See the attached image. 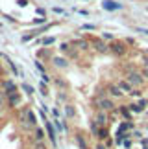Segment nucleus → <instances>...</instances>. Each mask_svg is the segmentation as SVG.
<instances>
[{
  "instance_id": "obj_1",
  "label": "nucleus",
  "mask_w": 148,
  "mask_h": 149,
  "mask_svg": "<svg viewBox=\"0 0 148 149\" xmlns=\"http://www.w3.org/2000/svg\"><path fill=\"white\" fill-rule=\"evenodd\" d=\"M19 125L24 133H33V129L37 127V114L30 105H24L19 111Z\"/></svg>"
},
{
  "instance_id": "obj_2",
  "label": "nucleus",
  "mask_w": 148,
  "mask_h": 149,
  "mask_svg": "<svg viewBox=\"0 0 148 149\" xmlns=\"http://www.w3.org/2000/svg\"><path fill=\"white\" fill-rule=\"evenodd\" d=\"M91 105L94 107V112L96 111H104V112H113L117 111V103L113 98H109V96H104V98H96V96H93V100H91Z\"/></svg>"
},
{
  "instance_id": "obj_3",
  "label": "nucleus",
  "mask_w": 148,
  "mask_h": 149,
  "mask_svg": "<svg viewBox=\"0 0 148 149\" xmlns=\"http://www.w3.org/2000/svg\"><path fill=\"white\" fill-rule=\"evenodd\" d=\"M126 79H128L130 83H132V87H133V88H141V87L144 85V81H146L144 76H143V72L137 70V68L130 70V72L126 74Z\"/></svg>"
},
{
  "instance_id": "obj_4",
  "label": "nucleus",
  "mask_w": 148,
  "mask_h": 149,
  "mask_svg": "<svg viewBox=\"0 0 148 149\" xmlns=\"http://www.w3.org/2000/svg\"><path fill=\"white\" fill-rule=\"evenodd\" d=\"M109 54L115 55V57H124L128 54V44L124 41H118V39H115L113 42H109Z\"/></svg>"
},
{
  "instance_id": "obj_5",
  "label": "nucleus",
  "mask_w": 148,
  "mask_h": 149,
  "mask_svg": "<svg viewBox=\"0 0 148 149\" xmlns=\"http://www.w3.org/2000/svg\"><path fill=\"white\" fill-rule=\"evenodd\" d=\"M89 42L94 52H98V54H109V44L102 37H89Z\"/></svg>"
},
{
  "instance_id": "obj_6",
  "label": "nucleus",
  "mask_w": 148,
  "mask_h": 149,
  "mask_svg": "<svg viewBox=\"0 0 148 149\" xmlns=\"http://www.w3.org/2000/svg\"><path fill=\"white\" fill-rule=\"evenodd\" d=\"M44 131H47V138L50 142V146L58 147V131H56L52 120H47V122H44Z\"/></svg>"
},
{
  "instance_id": "obj_7",
  "label": "nucleus",
  "mask_w": 148,
  "mask_h": 149,
  "mask_svg": "<svg viewBox=\"0 0 148 149\" xmlns=\"http://www.w3.org/2000/svg\"><path fill=\"white\" fill-rule=\"evenodd\" d=\"M0 90H4L6 96H11V94H15V92H19V85H17L13 79H9V77H4L2 81H0Z\"/></svg>"
},
{
  "instance_id": "obj_8",
  "label": "nucleus",
  "mask_w": 148,
  "mask_h": 149,
  "mask_svg": "<svg viewBox=\"0 0 148 149\" xmlns=\"http://www.w3.org/2000/svg\"><path fill=\"white\" fill-rule=\"evenodd\" d=\"M74 144L78 149H91L89 146V138L83 131H74Z\"/></svg>"
},
{
  "instance_id": "obj_9",
  "label": "nucleus",
  "mask_w": 148,
  "mask_h": 149,
  "mask_svg": "<svg viewBox=\"0 0 148 149\" xmlns=\"http://www.w3.org/2000/svg\"><path fill=\"white\" fill-rule=\"evenodd\" d=\"M106 87H107V94H109V98H113V100H122L124 96H126L124 90L118 87L117 83H107Z\"/></svg>"
},
{
  "instance_id": "obj_10",
  "label": "nucleus",
  "mask_w": 148,
  "mask_h": 149,
  "mask_svg": "<svg viewBox=\"0 0 148 149\" xmlns=\"http://www.w3.org/2000/svg\"><path fill=\"white\" fill-rule=\"evenodd\" d=\"M94 120L98 122L100 127H109V123H111L109 112H104V111H96V112H94Z\"/></svg>"
},
{
  "instance_id": "obj_11",
  "label": "nucleus",
  "mask_w": 148,
  "mask_h": 149,
  "mask_svg": "<svg viewBox=\"0 0 148 149\" xmlns=\"http://www.w3.org/2000/svg\"><path fill=\"white\" fill-rule=\"evenodd\" d=\"M6 105H8L9 109H19V107L22 105V94H20V92H15V94L8 96V100H6Z\"/></svg>"
},
{
  "instance_id": "obj_12",
  "label": "nucleus",
  "mask_w": 148,
  "mask_h": 149,
  "mask_svg": "<svg viewBox=\"0 0 148 149\" xmlns=\"http://www.w3.org/2000/svg\"><path fill=\"white\" fill-rule=\"evenodd\" d=\"M63 118H67V120H76L78 118V109H76V105H72V103L63 105Z\"/></svg>"
},
{
  "instance_id": "obj_13",
  "label": "nucleus",
  "mask_w": 148,
  "mask_h": 149,
  "mask_svg": "<svg viewBox=\"0 0 148 149\" xmlns=\"http://www.w3.org/2000/svg\"><path fill=\"white\" fill-rule=\"evenodd\" d=\"M70 44H72V46L76 48L78 52H87V50H91V42H89V39H74Z\"/></svg>"
},
{
  "instance_id": "obj_14",
  "label": "nucleus",
  "mask_w": 148,
  "mask_h": 149,
  "mask_svg": "<svg viewBox=\"0 0 148 149\" xmlns=\"http://www.w3.org/2000/svg\"><path fill=\"white\" fill-rule=\"evenodd\" d=\"M52 65L56 68H69V57H63V55H54L52 57Z\"/></svg>"
},
{
  "instance_id": "obj_15",
  "label": "nucleus",
  "mask_w": 148,
  "mask_h": 149,
  "mask_svg": "<svg viewBox=\"0 0 148 149\" xmlns=\"http://www.w3.org/2000/svg\"><path fill=\"white\" fill-rule=\"evenodd\" d=\"M117 112L122 116V120H126V122H133V114H132V111H130L128 105H118Z\"/></svg>"
},
{
  "instance_id": "obj_16",
  "label": "nucleus",
  "mask_w": 148,
  "mask_h": 149,
  "mask_svg": "<svg viewBox=\"0 0 148 149\" xmlns=\"http://www.w3.org/2000/svg\"><path fill=\"white\" fill-rule=\"evenodd\" d=\"M0 59H4V61H6V65H8V66H9V70H11V72H13V76H19V74H22V72L19 70V66H17V65H15V63H13V61H11V57H9L8 54H0Z\"/></svg>"
},
{
  "instance_id": "obj_17",
  "label": "nucleus",
  "mask_w": 148,
  "mask_h": 149,
  "mask_svg": "<svg viewBox=\"0 0 148 149\" xmlns=\"http://www.w3.org/2000/svg\"><path fill=\"white\" fill-rule=\"evenodd\" d=\"M102 8L106 11H118V9H122V4L115 2V0H104V2H102Z\"/></svg>"
},
{
  "instance_id": "obj_18",
  "label": "nucleus",
  "mask_w": 148,
  "mask_h": 149,
  "mask_svg": "<svg viewBox=\"0 0 148 149\" xmlns=\"http://www.w3.org/2000/svg\"><path fill=\"white\" fill-rule=\"evenodd\" d=\"M47 140V131L44 127H35L33 129V142H44Z\"/></svg>"
},
{
  "instance_id": "obj_19",
  "label": "nucleus",
  "mask_w": 148,
  "mask_h": 149,
  "mask_svg": "<svg viewBox=\"0 0 148 149\" xmlns=\"http://www.w3.org/2000/svg\"><path fill=\"white\" fill-rule=\"evenodd\" d=\"M117 85H118V87H121V88L124 90V94H126V96H128V94H130V92H132V90H133L132 83H130L126 77H121V79H118V81H117Z\"/></svg>"
},
{
  "instance_id": "obj_20",
  "label": "nucleus",
  "mask_w": 148,
  "mask_h": 149,
  "mask_svg": "<svg viewBox=\"0 0 148 149\" xmlns=\"http://www.w3.org/2000/svg\"><path fill=\"white\" fill-rule=\"evenodd\" d=\"M133 129H135V123L133 122H126V120H122V122L118 123V129L117 131H121V133H132Z\"/></svg>"
},
{
  "instance_id": "obj_21",
  "label": "nucleus",
  "mask_w": 148,
  "mask_h": 149,
  "mask_svg": "<svg viewBox=\"0 0 148 149\" xmlns=\"http://www.w3.org/2000/svg\"><path fill=\"white\" fill-rule=\"evenodd\" d=\"M111 136V133H109V127H100V131H98V134H96V142H106L107 138Z\"/></svg>"
},
{
  "instance_id": "obj_22",
  "label": "nucleus",
  "mask_w": 148,
  "mask_h": 149,
  "mask_svg": "<svg viewBox=\"0 0 148 149\" xmlns=\"http://www.w3.org/2000/svg\"><path fill=\"white\" fill-rule=\"evenodd\" d=\"M128 107H130V111H132V114H143L146 111V107L139 105L137 101H135V103H128Z\"/></svg>"
},
{
  "instance_id": "obj_23",
  "label": "nucleus",
  "mask_w": 148,
  "mask_h": 149,
  "mask_svg": "<svg viewBox=\"0 0 148 149\" xmlns=\"http://www.w3.org/2000/svg\"><path fill=\"white\" fill-rule=\"evenodd\" d=\"M39 92H41V96H43V98H48V96H50L48 83H44V81H41V83H39Z\"/></svg>"
},
{
  "instance_id": "obj_24",
  "label": "nucleus",
  "mask_w": 148,
  "mask_h": 149,
  "mask_svg": "<svg viewBox=\"0 0 148 149\" xmlns=\"http://www.w3.org/2000/svg\"><path fill=\"white\" fill-rule=\"evenodd\" d=\"M52 81H54V85H56V87H58L59 90H63V88H67V87H69V85H67V81H65L63 77H58V76H56V77L52 79Z\"/></svg>"
},
{
  "instance_id": "obj_25",
  "label": "nucleus",
  "mask_w": 148,
  "mask_h": 149,
  "mask_svg": "<svg viewBox=\"0 0 148 149\" xmlns=\"http://www.w3.org/2000/svg\"><path fill=\"white\" fill-rule=\"evenodd\" d=\"M89 131H91V134H93V136H96V134H98V131H100V125H98V122H96L94 118L91 120V123H89Z\"/></svg>"
},
{
  "instance_id": "obj_26",
  "label": "nucleus",
  "mask_w": 148,
  "mask_h": 149,
  "mask_svg": "<svg viewBox=\"0 0 148 149\" xmlns=\"http://www.w3.org/2000/svg\"><path fill=\"white\" fill-rule=\"evenodd\" d=\"M39 30H33V31H30V33H26V35H22V42H28V41H32V39H35V37H39Z\"/></svg>"
},
{
  "instance_id": "obj_27",
  "label": "nucleus",
  "mask_w": 148,
  "mask_h": 149,
  "mask_svg": "<svg viewBox=\"0 0 148 149\" xmlns=\"http://www.w3.org/2000/svg\"><path fill=\"white\" fill-rule=\"evenodd\" d=\"M20 90H22V92H26L28 96H33V94H35V88H33L32 85H28V83H22L20 85Z\"/></svg>"
},
{
  "instance_id": "obj_28",
  "label": "nucleus",
  "mask_w": 148,
  "mask_h": 149,
  "mask_svg": "<svg viewBox=\"0 0 148 149\" xmlns=\"http://www.w3.org/2000/svg\"><path fill=\"white\" fill-rule=\"evenodd\" d=\"M72 48H74V46H72L70 42H61V44H59V52H61V54H67V55L70 54Z\"/></svg>"
},
{
  "instance_id": "obj_29",
  "label": "nucleus",
  "mask_w": 148,
  "mask_h": 149,
  "mask_svg": "<svg viewBox=\"0 0 148 149\" xmlns=\"http://www.w3.org/2000/svg\"><path fill=\"white\" fill-rule=\"evenodd\" d=\"M37 42H41L43 46H52V44L56 42V37H43V39H39Z\"/></svg>"
},
{
  "instance_id": "obj_30",
  "label": "nucleus",
  "mask_w": 148,
  "mask_h": 149,
  "mask_svg": "<svg viewBox=\"0 0 148 149\" xmlns=\"http://www.w3.org/2000/svg\"><path fill=\"white\" fill-rule=\"evenodd\" d=\"M128 96H130V98H133V100H141V98H143V90H141V88H133Z\"/></svg>"
},
{
  "instance_id": "obj_31",
  "label": "nucleus",
  "mask_w": 148,
  "mask_h": 149,
  "mask_svg": "<svg viewBox=\"0 0 148 149\" xmlns=\"http://www.w3.org/2000/svg\"><path fill=\"white\" fill-rule=\"evenodd\" d=\"M33 66H35V68H37V70L41 72V74H47V66L43 65V61H39V59H35V61H33Z\"/></svg>"
},
{
  "instance_id": "obj_32",
  "label": "nucleus",
  "mask_w": 148,
  "mask_h": 149,
  "mask_svg": "<svg viewBox=\"0 0 148 149\" xmlns=\"http://www.w3.org/2000/svg\"><path fill=\"white\" fill-rule=\"evenodd\" d=\"M80 31H96L94 24H82L80 26Z\"/></svg>"
},
{
  "instance_id": "obj_33",
  "label": "nucleus",
  "mask_w": 148,
  "mask_h": 149,
  "mask_svg": "<svg viewBox=\"0 0 148 149\" xmlns=\"http://www.w3.org/2000/svg\"><path fill=\"white\" fill-rule=\"evenodd\" d=\"M32 149H48V146H47V142H33Z\"/></svg>"
},
{
  "instance_id": "obj_34",
  "label": "nucleus",
  "mask_w": 148,
  "mask_h": 149,
  "mask_svg": "<svg viewBox=\"0 0 148 149\" xmlns=\"http://www.w3.org/2000/svg\"><path fill=\"white\" fill-rule=\"evenodd\" d=\"M58 101H59V103H61V101H63V103H65V105H67V103H70V101H69V96H67V94L63 92V90H61V92L58 94Z\"/></svg>"
},
{
  "instance_id": "obj_35",
  "label": "nucleus",
  "mask_w": 148,
  "mask_h": 149,
  "mask_svg": "<svg viewBox=\"0 0 148 149\" xmlns=\"http://www.w3.org/2000/svg\"><path fill=\"white\" fill-rule=\"evenodd\" d=\"M102 39H104V41L107 42V44H109V42H113V41H115V37H113L111 35V33H107V31H104V33H102V35H100Z\"/></svg>"
},
{
  "instance_id": "obj_36",
  "label": "nucleus",
  "mask_w": 148,
  "mask_h": 149,
  "mask_svg": "<svg viewBox=\"0 0 148 149\" xmlns=\"http://www.w3.org/2000/svg\"><path fill=\"white\" fill-rule=\"evenodd\" d=\"M132 138H135V140H141V138H143V131H139V129H133V131H132Z\"/></svg>"
},
{
  "instance_id": "obj_37",
  "label": "nucleus",
  "mask_w": 148,
  "mask_h": 149,
  "mask_svg": "<svg viewBox=\"0 0 148 149\" xmlns=\"http://www.w3.org/2000/svg\"><path fill=\"white\" fill-rule=\"evenodd\" d=\"M50 112H52L54 120H59V116H61V111H59V107H54V109H52V111H50Z\"/></svg>"
},
{
  "instance_id": "obj_38",
  "label": "nucleus",
  "mask_w": 148,
  "mask_h": 149,
  "mask_svg": "<svg viewBox=\"0 0 148 149\" xmlns=\"http://www.w3.org/2000/svg\"><path fill=\"white\" fill-rule=\"evenodd\" d=\"M33 24L44 26V24H47V19H44V17H37V19H33Z\"/></svg>"
},
{
  "instance_id": "obj_39",
  "label": "nucleus",
  "mask_w": 148,
  "mask_h": 149,
  "mask_svg": "<svg viewBox=\"0 0 148 149\" xmlns=\"http://www.w3.org/2000/svg\"><path fill=\"white\" fill-rule=\"evenodd\" d=\"M132 147H133L132 138H126V140H124V144H122V149H132Z\"/></svg>"
},
{
  "instance_id": "obj_40",
  "label": "nucleus",
  "mask_w": 148,
  "mask_h": 149,
  "mask_svg": "<svg viewBox=\"0 0 148 149\" xmlns=\"http://www.w3.org/2000/svg\"><path fill=\"white\" fill-rule=\"evenodd\" d=\"M6 100H8V96H6V92H4V90H0V109H2V107L6 105Z\"/></svg>"
},
{
  "instance_id": "obj_41",
  "label": "nucleus",
  "mask_w": 148,
  "mask_h": 149,
  "mask_svg": "<svg viewBox=\"0 0 148 149\" xmlns=\"http://www.w3.org/2000/svg\"><path fill=\"white\" fill-rule=\"evenodd\" d=\"M52 76H50V74H41V81H44V83H50V81H52Z\"/></svg>"
},
{
  "instance_id": "obj_42",
  "label": "nucleus",
  "mask_w": 148,
  "mask_h": 149,
  "mask_svg": "<svg viewBox=\"0 0 148 149\" xmlns=\"http://www.w3.org/2000/svg\"><path fill=\"white\" fill-rule=\"evenodd\" d=\"M104 144H106V147H107V149H111L113 146H115V140H113V136H109V138H107Z\"/></svg>"
},
{
  "instance_id": "obj_43",
  "label": "nucleus",
  "mask_w": 148,
  "mask_h": 149,
  "mask_svg": "<svg viewBox=\"0 0 148 149\" xmlns=\"http://www.w3.org/2000/svg\"><path fill=\"white\" fill-rule=\"evenodd\" d=\"M139 146L141 147H148V136H143V138L139 140Z\"/></svg>"
},
{
  "instance_id": "obj_44",
  "label": "nucleus",
  "mask_w": 148,
  "mask_h": 149,
  "mask_svg": "<svg viewBox=\"0 0 148 149\" xmlns=\"http://www.w3.org/2000/svg\"><path fill=\"white\" fill-rule=\"evenodd\" d=\"M93 149H107V147H106V144H104V142H96Z\"/></svg>"
},
{
  "instance_id": "obj_45",
  "label": "nucleus",
  "mask_w": 148,
  "mask_h": 149,
  "mask_svg": "<svg viewBox=\"0 0 148 149\" xmlns=\"http://www.w3.org/2000/svg\"><path fill=\"white\" fill-rule=\"evenodd\" d=\"M54 13H58V15H67V11L61 9V8H54Z\"/></svg>"
},
{
  "instance_id": "obj_46",
  "label": "nucleus",
  "mask_w": 148,
  "mask_h": 149,
  "mask_svg": "<svg viewBox=\"0 0 148 149\" xmlns=\"http://www.w3.org/2000/svg\"><path fill=\"white\" fill-rule=\"evenodd\" d=\"M141 72H143V76H144V79H146V81H148V65H146V66H143V70H141Z\"/></svg>"
},
{
  "instance_id": "obj_47",
  "label": "nucleus",
  "mask_w": 148,
  "mask_h": 149,
  "mask_svg": "<svg viewBox=\"0 0 148 149\" xmlns=\"http://www.w3.org/2000/svg\"><path fill=\"white\" fill-rule=\"evenodd\" d=\"M135 31H137V33H144V35H148V30H146V28H135Z\"/></svg>"
},
{
  "instance_id": "obj_48",
  "label": "nucleus",
  "mask_w": 148,
  "mask_h": 149,
  "mask_svg": "<svg viewBox=\"0 0 148 149\" xmlns=\"http://www.w3.org/2000/svg\"><path fill=\"white\" fill-rule=\"evenodd\" d=\"M2 77H6V72H4V65L0 63V81H2Z\"/></svg>"
},
{
  "instance_id": "obj_49",
  "label": "nucleus",
  "mask_w": 148,
  "mask_h": 149,
  "mask_svg": "<svg viewBox=\"0 0 148 149\" xmlns=\"http://www.w3.org/2000/svg\"><path fill=\"white\" fill-rule=\"evenodd\" d=\"M4 19H6V20H9V22H17V19H13L11 15H4Z\"/></svg>"
},
{
  "instance_id": "obj_50",
  "label": "nucleus",
  "mask_w": 148,
  "mask_h": 149,
  "mask_svg": "<svg viewBox=\"0 0 148 149\" xmlns=\"http://www.w3.org/2000/svg\"><path fill=\"white\" fill-rule=\"evenodd\" d=\"M20 6V8H24V6H28V0H19V2H17Z\"/></svg>"
},
{
  "instance_id": "obj_51",
  "label": "nucleus",
  "mask_w": 148,
  "mask_h": 149,
  "mask_svg": "<svg viewBox=\"0 0 148 149\" xmlns=\"http://www.w3.org/2000/svg\"><path fill=\"white\" fill-rule=\"evenodd\" d=\"M124 42H126V44H130V46H133V44H135V41H133V39H126Z\"/></svg>"
},
{
  "instance_id": "obj_52",
  "label": "nucleus",
  "mask_w": 148,
  "mask_h": 149,
  "mask_svg": "<svg viewBox=\"0 0 148 149\" xmlns=\"http://www.w3.org/2000/svg\"><path fill=\"white\" fill-rule=\"evenodd\" d=\"M143 149H148V147H143Z\"/></svg>"
},
{
  "instance_id": "obj_53",
  "label": "nucleus",
  "mask_w": 148,
  "mask_h": 149,
  "mask_svg": "<svg viewBox=\"0 0 148 149\" xmlns=\"http://www.w3.org/2000/svg\"><path fill=\"white\" fill-rule=\"evenodd\" d=\"M146 11H148V8H146Z\"/></svg>"
},
{
  "instance_id": "obj_54",
  "label": "nucleus",
  "mask_w": 148,
  "mask_h": 149,
  "mask_svg": "<svg viewBox=\"0 0 148 149\" xmlns=\"http://www.w3.org/2000/svg\"><path fill=\"white\" fill-rule=\"evenodd\" d=\"M91 149H93V147H91Z\"/></svg>"
},
{
  "instance_id": "obj_55",
  "label": "nucleus",
  "mask_w": 148,
  "mask_h": 149,
  "mask_svg": "<svg viewBox=\"0 0 148 149\" xmlns=\"http://www.w3.org/2000/svg\"><path fill=\"white\" fill-rule=\"evenodd\" d=\"M146 55H148V54H146Z\"/></svg>"
}]
</instances>
